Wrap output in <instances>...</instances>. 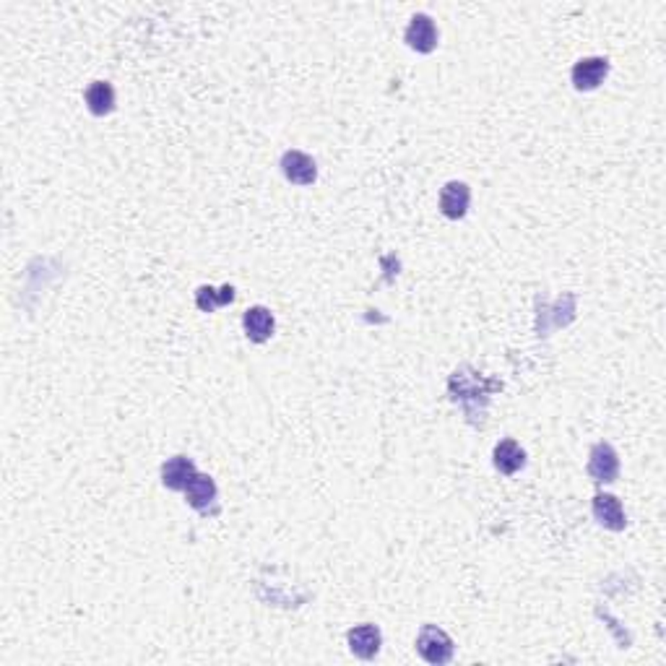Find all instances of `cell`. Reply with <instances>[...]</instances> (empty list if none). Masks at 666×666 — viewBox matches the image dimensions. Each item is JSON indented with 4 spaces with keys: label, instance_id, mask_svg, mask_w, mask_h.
I'll return each mask as SVG.
<instances>
[{
    "label": "cell",
    "instance_id": "ba28073f",
    "mask_svg": "<svg viewBox=\"0 0 666 666\" xmlns=\"http://www.w3.org/2000/svg\"><path fill=\"white\" fill-rule=\"evenodd\" d=\"M243 328H245V336L250 341L263 344V341H269V339L274 336L277 323H274V316H271L269 308L255 305V308H247L245 310V316H243Z\"/></svg>",
    "mask_w": 666,
    "mask_h": 666
},
{
    "label": "cell",
    "instance_id": "9c48e42d",
    "mask_svg": "<svg viewBox=\"0 0 666 666\" xmlns=\"http://www.w3.org/2000/svg\"><path fill=\"white\" fill-rule=\"evenodd\" d=\"M196 474H198V471H196V463H193V458L188 456H175L162 463V485H164L167 490L185 492V487L190 485V479H193Z\"/></svg>",
    "mask_w": 666,
    "mask_h": 666
},
{
    "label": "cell",
    "instance_id": "5b68a950",
    "mask_svg": "<svg viewBox=\"0 0 666 666\" xmlns=\"http://www.w3.org/2000/svg\"><path fill=\"white\" fill-rule=\"evenodd\" d=\"M347 640H349V651L362 659V662H370L381 654V646H383V635L375 625H357L347 632Z\"/></svg>",
    "mask_w": 666,
    "mask_h": 666
},
{
    "label": "cell",
    "instance_id": "6da1fadb",
    "mask_svg": "<svg viewBox=\"0 0 666 666\" xmlns=\"http://www.w3.org/2000/svg\"><path fill=\"white\" fill-rule=\"evenodd\" d=\"M453 640L437 625H424L417 635V651L427 664H448L453 659Z\"/></svg>",
    "mask_w": 666,
    "mask_h": 666
},
{
    "label": "cell",
    "instance_id": "52a82bcc",
    "mask_svg": "<svg viewBox=\"0 0 666 666\" xmlns=\"http://www.w3.org/2000/svg\"><path fill=\"white\" fill-rule=\"evenodd\" d=\"M471 204V188L461 180H451L440 190V211L448 219H463Z\"/></svg>",
    "mask_w": 666,
    "mask_h": 666
},
{
    "label": "cell",
    "instance_id": "5bb4252c",
    "mask_svg": "<svg viewBox=\"0 0 666 666\" xmlns=\"http://www.w3.org/2000/svg\"><path fill=\"white\" fill-rule=\"evenodd\" d=\"M232 302H235V286H229V284H224L221 289H213V286H198L196 289V305L204 313H213L216 308L232 305Z\"/></svg>",
    "mask_w": 666,
    "mask_h": 666
},
{
    "label": "cell",
    "instance_id": "277c9868",
    "mask_svg": "<svg viewBox=\"0 0 666 666\" xmlns=\"http://www.w3.org/2000/svg\"><path fill=\"white\" fill-rule=\"evenodd\" d=\"M281 173L289 182L294 185H313L317 177V164L313 156H308L305 151H286L281 156Z\"/></svg>",
    "mask_w": 666,
    "mask_h": 666
},
{
    "label": "cell",
    "instance_id": "8992f818",
    "mask_svg": "<svg viewBox=\"0 0 666 666\" xmlns=\"http://www.w3.org/2000/svg\"><path fill=\"white\" fill-rule=\"evenodd\" d=\"M404 39H406V44L412 47V50H417V52H432L435 47H437V29H435V21L427 16V13H417V16H412V21H409V27H406V32H404Z\"/></svg>",
    "mask_w": 666,
    "mask_h": 666
},
{
    "label": "cell",
    "instance_id": "8fae6325",
    "mask_svg": "<svg viewBox=\"0 0 666 666\" xmlns=\"http://www.w3.org/2000/svg\"><path fill=\"white\" fill-rule=\"evenodd\" d=\"M492 461H494V469L505 477H513L516 471H521L526 466V451L516 443V440H500L494 445V453H492Z\"/></svg>",
    "mask_w": 666,
    "mask_h": 666
},
{
    "label": "cell",
    "instance_id": "30bf717a",
    "mask_svg": "<svg viewBox=\"0 0 666 666\" xmlns=\"http://www.w3.org/2000/svg\"><path fill=\"white\" fill-rule=\"evenodd\" d=\"M594 518L609 531H622L628 526V518H625V510H622L620 500L614 494H606V492L594 497Z\"/></svg>",
    "mask_w": 666,
    "mask_h": 666
},
{
    "label": "cell",
    "instance_id": "3957f363",
    "mask_svg": "<svg viewBox=\"0 0 666 666\" xmlns=\"http://www.w3.org/2000/svg\"><path fill=\"white\" fill-rule=\"evenodd\" d=\"M606 73H609V60L594 55V58H581V60L573 66L570 78H573V86H575L578 92H594L598 84L606 78Z\"/></svg>",
    "mask_w": 666,
    "mask_h": 666
},
{
    "label": "cell",
    "instance_id": "4fadbf2b",
    "mask_svg": "<svg viewBox=\"0 0 666 666\" xmlns=\"http://www.w3.org/2000/svg\"><path fill=\"white\" fill-rule=\"evenodd\" d=\"M84 100H86V107H89L92 115L102 117V115H109L115 109V89L107 81H94V84H89Z\"/></svg>",
    "mask_w": 666,
    "mask_h": 666
},
{
    "label": "cell",
    "instance_id": "7c38bea8",
    "mask_svg": "<svg viewBox=\"0 0 666 666\" xmlns=\"http://www.w3.org/2000/svg\"><path fill=\"white\" fill-rule=\"evenodd\" d=\"M185 500L190 502V508L209 513V508L216 502V485L209 474H196L190 479V485L185 487Z\"/></svg>",
    "mask_w": 666,
    "mask_h": 666
},
{
    "label": "cell",
    "instance_id": "7a4b0ae2",
    "mask_svg": "<svg viewBox=\"0 0 666 666\" xmlns=\"http://www.w3.org/2000/svg\"><path fill=\"white\" fill-rule=\"evenodd\" d=\"M589 474L591 479L604 485V482H614L620 477V456L609 443H597L591 448L589 456Z\"/></svg>",
    "mask_w": 666,
    "mask_h": 666
}]
</instances>
